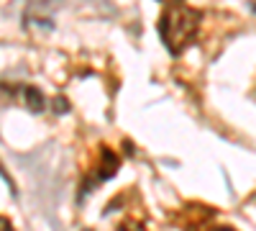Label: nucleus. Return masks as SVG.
Masks as SVG:
<instances>
[{"mask_svg":"<svg viewBox=\"0 0 256 231\" xmlns=\"http://www.w3.org/2000/svg\"><path fill=\"white\" fill-rule=\"evenodd\" d=\"M20 95H24L26 106L34 111V113H41L44 111V98H41V93L36 88H20Z\"/></svg>","mask_w":256,"mask_h":231,"instance_id":"3","label":"nucleus"},{"mask_svg":"<svg viewBox=\"0 0 256 231\" xmlns=\"http://www.w3.org/2000/svg\"><path fill=\"white\" fill-rule=\"evenodd\" d=\"M62 0H26V6H28V16L31 13H36L38 16V21H41V16L44 13H52L54 11V6H59Z\"/></svg>","mask_w":256,"mask_h":231,"instance_id":"4","label":"nucleus"},{"mask_svg":"<svg viewBox=\"0 0 256 231\" xmlns=\"http://www.w3.org/2000/svg\"><path fill=\"white\" fill-rule=\"evenodd\" d=\"M0 231H13L10 221H8V218H3V216H0Z\"/></svg>","mask_w":256,"mask_h":231,"instance_id":"5","label":"nucleus"},{"mask_svg":"<svg viewBox=\"0 0 256 231\" xmlns=\"http://www.w3.org/2000/svg\"><path fill=\"white\" fill-rule=\"evenodd\" d=\"M162 3H166V6H174V3H182V0H162Z\"/></svg>","mask_w":256,"mask_h":231,"instance_id":"6","label":"nucleus"},{"mask_svg":"<svg viewBox=\"0 0 256 231\" xmlns=\"http://www.w3.org/2000/svg\"><path fill=\"white\" fill-rule=\"evenodd\" d=\"M216 231H233V228H228V226H223V228H216Z\"/></svg>","mask_w":256,"mask_h":231,"instance_id":"7","label":"nucleus"},{"mask_svg":"<svg viewBox=\"0 0 256 231\" xmlns=\"http://www.w3.org/2000/svg\"><path fill=\"white\" fill-rule=\"evenodd\" d=\"M116 170H118V157L110 152V149H102V154H100V164H98V175H95V185L98 182H105V180H110L113 175H116Z\"/></svg>","mask_w":256,"mask_h":231,"instance_id":"2","label":"nucleus"},{"mask_svg":"<svg viewBox=\"0 0 256 231\" xmlns=\"http://www.w3.org/2000/svg\"><path fill=\"white\" fill-rule=\"evenodd\" d=\"M200 21H202L200 11L187 8L182 3L169 6L162 13V18H159V34H162V41H164V47L169 49V54H174V57L182 54L192 41L198 39Z\"/></svg>","mask_w":256,"mask_h":231,"instance_id":"1","label":"nucleus"}]
</instances>
